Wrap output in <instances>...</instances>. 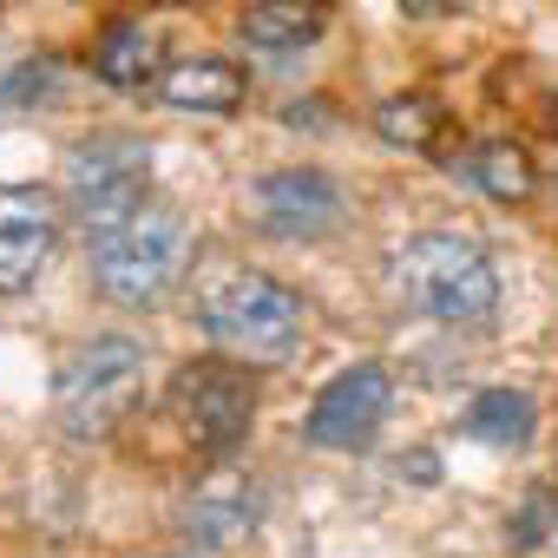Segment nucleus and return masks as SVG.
I'll use <instances>...</instances> for the list:
<instances>
[{
    "label": "nucleus",
    "mask_w": 558,
    "mask_h": 558,
    "mask_svg": "<svg viewBox=\"0 0 558 558\" xmlns=\"http://www.w3.org/2000/svg\"><path fill=\"white\" fill-rule=\"evenodd\" d=\"M460 178H466L480 197H493V204H519V197L538 191V165H532L525 145H512V138H486V145H473V151L460 158Z\"/></svg>",
    "instance_id": "13"
},
{
    "label": "nucleus",
    "mask_w": 558,
    "mask_h": 558,
    "mask_svg": "<svg viewBox=\"0 0 558 558\" xmlns=\"http://www.w3.org/2000/svg\"><path fill=\"white\" fill-rule=\"evenodd\" d=\"M532 427H538V408H532L525 388H486V395H473L466 414H460V434L480 440V447H499V453L525 447Z\"/></svg>",
    "instance_id": "12"
},
{
    "label": "nucleus",
    "mask_w": 558,
    "mask_h": 558,
    "mask_svg": "<svg viewBox=\"0 0 558 558\" xmlns=\"http://www.w3.org/2000/svg\"><path fill=\"white\" fill-rule=\"evenodd\" d=\"M158 53H165V40L145 21H112L93 40V80L112 86V93H145L151 80H165L158 73Z\"/></svg>",
    "instance_id": "11"
},
{
    "label": "nucleus",
    "mask_w": 558,
    "mask_h": 558,
    "mask_svg": "<svg viewBox=\"0 0 558 558\" xmlns=\"http://www.w3.org/2000/svg\"><path fill=\"white\" fill-rule=\"evenodd\" d=\"M60 86V66L53 60H27L14 73H0V106H27V99H47Z\"/></svg>",
    "instance_id": "17"
},
{
    "label": "nucleus",
    "mask_w": 558,
    "mask_h": 558,
    "mask_svg": "<svg viewBox=\"0 0 558 558\" xmlns=\"http://www.w3.org/2000/svg\"><path fill=\"white\" fill-rule=\"evenodd\" d=\"M86 256H93V283L119 303V310H158L191 256V230L165 197H145L138 210L86 230Z\"/></svg>",
    "instance_id": "2"
},
{
    "label": "nucleus",
    "mask_w": 558,
    "mask_h": 558,
    "mask_svg": "<svg viewBox=\"0 0 558 558\" xmlns=\"http://www.w3.org/2000/svg\"><path fill=\"white\" fill-rule=\"evenodd\" d=\"M145 395V342L138 336H93L60 355L53 368V427L66 440H106Z\"/></svg>",
    "instance_id": "4"
},
{
    "label": "nucleus",
    "mask_w": 558,
    "mask_h": 558,
    "mask_svg": "<svg viewBox=\"0 0 558 558\" xmlns=\"http://www.w3.org/2000/svg\"><path fill=\"white\" fill-rule=\"evenodd\" d=\"M60 197L73 204L80 230H99L151 197V145L132 132H93L60 165Z\"/></svg>",
    "instance_id": "5"
},
{
    "label": "nucleus",
    "mask_w": 558,
    "mask_h": 558,
    "mask_svg": "<svg viewBox=\"0 0 558 558\" xmlns=\"http://www.w3.org/2000/svg\"><path fill=\"white\" fill-rule=\"evenodd\" d=\"M250 217L256 230L269 236H290V243H310V236H329L342 223V191L329 171L316 165H283V171H263L250 184Z\"/></svg>",
    "instance_id": "9"
},
{
    "label": "nucleus",
    "mask_w": 558,
    "mask_h": 558,
    "mask_svg": "<svg viewBox=\"0 0 558 558\" xmlns=\"http://www.w3.org/2000/svg\"><path fill=\"white\" fill-rule=\"evenodd\" d=\"M388 408H395V375H388L381 362H349V368L310 401V414H303V440H310V447L355 453V447H368V440L381 434Z\"/></svg>",
    "instance_id": "7"
},
{
    "label": "nucleus",
    "mask_w": 558,
    "mask_h": 558,
    "mask_svg": "<svg viewBox=\"0 0 558 558\" xmlns=\"http://www.w3.org/2000/svg\"><path fill=\"white\" fill-rule=\"evenodd\" d=\"M551 506H558V493H551V486H532V493H525V506H519V525H512V545H519V551H532V545L545 538V525H551Z\"/></svg>",
    "instance_id": "18"
},
{
    "label": "nucleus",
    "mask_w": 558,
    "mask_h": 558,
    "mask_svg": "<svg viewBox=\"0 0 558 558\" xmlns=\"http://www.w3.org/2000/svg\"><path fill=\"white\" fill-rule=\"evenodd\" d=\"M243 40L256 53H303L323 40V14L316 8H250L243 14Z\"/></svg>",
    "instance_id": "15"
},
{
    "label": "nucleus",
    "mask_w": 558,
    "mask_h": 558,
    "mask_svg": "<svg viewBox=\"0 0 558 558\" xmlns=\"http://www.w3.org/2000/svg\"><path fill=\"white\" fill-rule=\"evenodd\" d=\"M60 250V191L0 178V296H27Z\"/></svg>",
    "instance_id": "8"
},
{
    "label": "nucleus",
    "mask_w": 558,
    "mask_h": 558,
    "mask_svg": "<svg viewBox=\"0 0 558 558\" xmlns=\"http://www.w3.org/2000/svg\"><path fill=\"white\" fill-rule=\"evenodd\" d=\"M395 296L427 323L473 329V323H493L499 310V269L486 243L466 230H414L395 250Z\"/></svg>",
    "instance_id": "1"
},
{
    "label": "nucleus",
    "mask_w": 558,
    "mask_h": 558,
    "mask_svg": "<svg viewBox=\"0 0 558 558\" xmlns=\"http://www.w3.org/2000/svg\"><path fill=\"white\" fill-rule=\"evenodd\" d=\"M204 336L217 355H230L236 368H276L303 349V296L290 283H276L269 269H230L204 290L197 310Z\"/></svg>",
    "instance_id": "3"
},
{
    "label": "nucleus",
    "mask_w": 558,
    "mask_h": 558,
    "mask_svg": "<svg viewBox=\"0 0 558 558\" xmlns=\"http://www.w3.org/2000/svg\"><path fill=\"white\" fill-rule=\"evenodd\" d=\"M243 66L236 60H217V53H197V60H171L165 80H158V99L178 106V112H236L243 106Z\"/></svg>",
    "instance_id": "10"
},
{
    "label": "nucleus",
    "mask_w": 558,
    "mask_h": 558,
    "mask_svg": "<svg viewBox=\"0 0 558 558\" xmlns=\"http://www.w3.org/2000/svg\"><path fill=\"white\" fill-rule=\"evenodd\" d=\"M250 525H256V512H250V486H243L236 473H217V480L197 486L191 506H184V532H191L197 545H230V538H243Z\"/></svg>",
    "instance_id": "14"
},
{
    "label": "nucleus",
    "mask_w": 558,
    "mask_h": 558,
    "mask_svg": "<svg viewBox=\"0 0 558 558\" xmlns=\"http://www.w3.org/2000/svg\"><path fill=\"white\" fill-rule=\"evenodd\" d=\"M171 408L210 460H236L256 427V381L236 362H191L171 375Z\"/></svg>",
    "instance_id": "6"
},
{
    "label": "nucleus",
    "mask_w": 558,
    "mask_h": 558,
    "mask_svg": "<svg viewBox=\"0 0 558 558\" xmlns=\"http://www.w3.org/2000/svg\"><path fill=\"white\" fill-rule=\"evenodd\" d=\"M375 132H381V145L427 151V145H434V132H440V106H434L427 93H395V99H381V106H375Z\"/></svg>",
    "instance_id": "16"
}]
</instances>
